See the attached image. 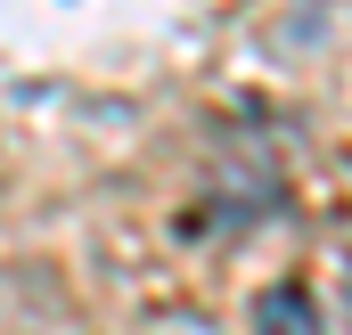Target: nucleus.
I'll return each mask as SVG.
<instances>
[{
  "instance_id": "obj_2",
  "label": "nucleus",
  "mask_w": 352,
  "mask_h": 335,
  "mask_svg": "<svg viewBox=\"0 0 352 335\" xmlns=\"http://www.w3.org/2000/svg\"><path fill=\"white\" fill-rule=\"evenodd\" d=\"M344 327H352V270H344Z\"/></svg>"
},
{
  "instance_id": "obj_1",
  "label": "nucleus",
  "mask_w": 352,
  "mask_h": 335,
  "mask_svg": "<svg viewBox=\"0 0 352 335\" xmlns=\"http://www.w3.org/2000/svg\"><path fill=\"white\" fill-rule=\"evenodd\" d=\"M320 319H311V294L303 286H278V294H263V335H311Z\"/></svg>"
}]
</instances>
